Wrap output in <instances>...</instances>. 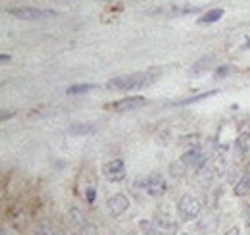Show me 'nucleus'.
<instances>
[{
    "mask_svg": "<svg viewBox=\"0 0 250 235\" xmlns=\"http://www.w3.org/2000/svg\"><path fill=\"white\" fill-rule=\"evenodd\" d=\"M160 75H162V71L158 68H152V70H146V71H135V73H127V75L114 77V79L108 81L106 87L114 89V91H133V89L152 85Z\"/></svg>",
    "mask_w": 250,
    "mask_h": 235,
    "instance_id": "1",
    "label": "nucleus"
},
{
    "mask_svg": "<svg viewBox=\"0 0 250 235\" xmlns=\"http://www.w3.org/2000/svg\"><path fill=\"white\" fill-rule=\"evenodd\" d=\"M8 14L18 18V20H25V22H37V20H48V18H56L58 14L54 10H39V8H8Z\"/></svg>",
    "mask_w": 250,
    "mask_h": 235,
    "instance_id": "2",
    "label": "nucleus"
},
{
    "mask_svg": "<svg viewBox=\"0 0 250 235\" xmlns=\"http://www.w3.org/2000/svg\"><path fill=\"white\" fill-rule=\"evenodd\" d=\"M139 187L148 197H162L166 193V189H167V183L160 174H150V176H146L145 179L139 181Z\"/></svg>",
    "mask_w": 250,
    "mask_h": 235,
    "instance_id": "3",
    "label": "nucleus"
},
{
    "mask_svg": "<svg viewBox=\"0 0 250 235\" xmlns=\"http://www.w3.org/2000/svg\"><path fill=\"white\" fill-rule=\"evenodd\" d=\"M177 208H179V214H181L185 220H194V218L200 216L202 205H200V201H198L196 197H192V195H183V197L179 199Z\"/></svg>",
    "mask_w": 250,
    "mask_h": 235,
    "instance_id": "4",
    "label": "nucleus"
},
{
    "mask_svg": "<svg viewBox=\"0 0 250 235\" xmlns=\"http://www.w3.org/2000/svg\"><path fill=\"white\" fill-rule=\"evenodd\" d=\"M102 174H104V177H106L108 181H112V183L122 181V179H125V176H127L125 162H124V160H120V158L106 162V164L102 166Z\"/></svg>",
    "mask_w": 250,
    "mask_h": 235,
    "instance_id": "5",
    "label": "nucleus"
},
{
    "mask_svg": "<svg viewBox=\"0 0 250 235\" xmlns=\"http://www.w3.org/2000/svg\"><path fill=\"white\" fill-rule=\"evenodd\" d=\"M181 160L185 162V166H188V168H192V170H200V168L206 166L208 156H206V152H204L202 148L196 147V148H190L188 152H185Z\"/></svg>",
    "mask_w": 250,
    "mask_h": 235,
    "instance_id": "6",
    "label": "nucleus"
},
{
    "mask_svg": "<svg viewBox=\"0 0 250 235\" xmlns=\"http://www.w3.org/2000/svg\"><path fill=\"white\" fill-rule=\"evenodd\" d=\"M146 102H148V100H146L145 96H127V98H122V100L110 104V108H114V110H118V112H133V110L145 106Z\"/></svg>",
    "mask_w": 250,
    "mask_h": 235,
    "instance_id": "7",
    "label": "nucleus"
},
{
    "mask_svg": "<svg viewBox=\"0 0 250 235\" xmlns=\"http://www.w3.org/2000/svg\"><path fill=\"white\" fill-rule=\"evenodd\" d=\"M127 208H129V199L125 197L124 193H118V195H114V197L108 199V212L114 218L122 216Z\"/></svg>",
    "mask_w": 250,
    "mask_h": 235,
    "instance_id": "8",
    "label": "nucleus"
},
{
    "mask_svg": "<svg viewBox=\"0 0 250 235\" xmlns=\"http://www.w3.org/2000/svg\"><path fill=\"white\" fill-rule=\"evenodd\" d=\"M249 193H250V162L247 164V168H245V174L241 176V179L235 185V195L243 197V195H249Z\"/></svg>",
    "mask_w": 250,
    "mask_h": 235,
    "instance_id": "9",
    "label": "nucleus"
},
{
    "mask_svg": "<svg viewBox=\"0 0 250 235\" xmlns=\"http://www.w3.org/2000/svg\"><path fill=\"white\" fill-rule=\"evenodd\" d=\"M96 131V127H94V123H73L69 129H67V133L69 135H91Z\"/></svg>",
    "mask_w": 250,
    "mask_h": 235,
    "instance_id": "10",
    "label": "nucleus"
},
{
    "mask_svg": "<svg viewBox=\"0 0 250 235\" xmlns=\"http://www.w3.org/2000/svg\"><path fill=\"white\" fill-rule=\"evenodd\" d=\"M98 89V85H93V83H79V85H71L67 87V94L69 96H77V94H83V93H89V91H94Z\"/></svg>",
    "mask_w": 250,
    "mask_h": 235,
    "instance_id": "11",
    "label": "nucleus"
},
{
    "mask_svg": "<svg viewBox=\"0 0 250 235\" xmlns=\"http://www.w3.org/2000/svg\"><path fill=\"white\" fill-rule=\"evenodd\" d=\"M223 16V10H219V8H216V10H210V12H206L200 20H198V24L200 25H208V24H216L219 18Z\"/></svg>",
    "mask_w": 250,
    "mask_h": 235,
    "instance_id": "12",
    "label": "nucleus"
},
{
    "mask_svg": "<svg viewBox=\"0 0 250 235\" xmlns=\"http://www.w3.org/2000/svg\"><path fill=\"white\" fill-rule=\"evenodd\" d=\"M139 230L143 232V235H162L160 230H158L156 222H152V220H141L139 222Z\"/></svg>",
    "mask_w": 250,
    "mask_h": 235,
    "instance_id": "13",
    "label": "nucleus"
},
{
    "mask_svg": "<svg viewBox=\"0 0 250 235\" xmlns=\"http://www.w3.org/2000/svg\"><path fill=\"white\" fill-rule=\"evenodd\" d=\"M69 222L75 226V228H85V216L79 208H71L69 210Z\"/></svg>",
    "mask_w": 250,
    "mask_h": 235,
    "instance_id": "14",
    "label": "nucleus"
},
{
    "mask_svg": "<svg viewBox=\"0 0 250 235\" xmlns=\"http://www.w3.org/2000/svg\"><path fill=\"white\" fill-rule=\"evenodd\" d=\"M219 91H208V93H202V94H196V96H190L187 100H181L179 104H192V102H198V100H202V98H208V96H214V94H218Z\"/></svg>",
    "mask_w": 250,
    "mask_h": 235,
    "instance_id": "15",
    "label": "nucleus"
},
{
    "mask_svg": "<svg viewBox=\"0 0 250 235\" xmlns=\"http://www.w3.org/2000/svg\"><path fill=\"white\" fill-rule=\"evenodd\" d=\"M212 60H214V56H206V58H204V60H200V62H196V64H194V68H192V70H190L188 73H190V75H198L200 71H204V70L208 68V66H204V64H208V62H212Z\"/></svg>",
    "mask_w": 250,
    "mask_h": 235,
    "instance_id": "16",
    "label": "nucleus"
},
{
    "mask_svg": "<svg viewBox=\"0 0 250 235\" xmlns=\"http://www.w3.org/2000/svg\"><path fill=\"white\" fill-rule=\"evenodd\" d=\"M237 71H239V68H235V66H219L216 70V77H227V75L237 73Z\"/></svg>",
    "mask_w": 250,
    "mask_h": 235,
    "instance_id": "17",
    "label": "nucleus"
},
{
    "mask_svg": "<svg viewBox=\"0 0 250 235\" xmlns=\"http://www.w3.org/2000/svg\"><path fill=\"white\" fill-rule=\"evenodd\" d=\"M81 235H98V228L93 224H87L85 228H81Z\"/></svg>",
    "mask_w": 250,
    "mask_h": 235,
    "instance_id": "18",
    "label": "nucleus"
},
{
    "mask_svg": "<svg viewBox=\"0 0 250 235\" xmlns=\"http://www.w3.org/2000/svg\"><path fill=\"white\" fill-rule=\"evenodd\" d=\"M85 197H87V203H89V205H93L94 197H96V193H94V187H87V191H85Z\"/></svg>",
    "mask_w": 250,
    "mask_h": 235,
    "instance_id": "19",
    "label": "nucleus"
},
{
    "mask_svg": "<svg viewBox=\"0 0 250 235\" xmlns=\"http://www.w3.org/2000/svg\"><path fill=\"white\" fill-rule=\"evenodd\" d=\"M225 235H241V230H239L237 226H233V228H229V230L225 232Z\"/></svg>",
    "mask_w": 250,
    "mask_h": 235,
    "instance_id": "20",
    "label": "nucleus"
},
{
    "mask_svg": "<svg viewBox=\"0 0 250 235\" xmlns=\"http://www.w3.org/2000/svg\"><path fill=\"white\" fill-rule=\"evenodd\" d=\"M243 133H245V135H249V137H250V119L247 121V123H245V129H243Z\"/></svg>",
    "mask_w": 250,
    "mask_h": 235,
    "instance_id": "21",
    "label": "nucleus"
},
{
    "mask_svg": "<svg viewBox=\"0 0 250 235\" xmlns=\"http://www.w3.org/2000/svg\"><path fill=\"white\" fill-rule=\"evenodd\" d=\"M50 235H63V232H60V230H52V232H48Z\"/></svg>",
    "mask_w": 250,
    "mask_h": 235,
    "instance_id": "22",
    "label": "nucleus"
},
{
    "mask_svg": "<svg viewBox=\"0 0 250 235\" xmlns=\"http://www.w3.org/2000/svg\"><path fill=\"white\" fill-rule=\"evenodd\" d=\"M0 60H2V62H10V56H8V54H2V58Z\"/></svg>",
    "mask_w": 250,
    "mask_h": 235,
    "instance_id": "23",
    "label": "nucleus"
},
{
    "mask_svg": "<svg viewBox=\"0 0 250 235\" xmlns=\"http://www.w3.org/2000/svg\"><path fill=\"white\" fill-rule=\"evenodd\" d=\"M35 235H50V234H48V232H44V230H42V232H37V234H35Z\"/></svg>",
    "mask_w": 250,
    "mask_h": 235,
    "instance_id": "24",
    "label": "nucleus"
},
{
    "mask_svg": "<svg viewBox=\"0 0 250 235\" xmlns=\"http://www.w3.org/2000/svg\"><path fill=\"white\" fill-rule=\"evenodd\" d=\"M243 48H250V37H249V41L245 43V47H243Z\"/></svg>",
    "mask_w": 250,
    "mask_h": 235,
    "instance_id": "25",
    "label": "nucleus"
},
{
    "mask_svg": "<svg viewBox=\"0 0 250 235\" xmlns=\"http://www.w3.org/2000/svg\"><path fill=\"white\" fill-rule=\"evenodd\" d=\"M2 235H8V232H6V230H2Z\"/></svg>",
    "mask_w": 250,
    "mask_h": 235,
    "instance_id": "26",
    "label": "nucleus"
},
{
    "mask_svg": "<svg viewBox=\"0 0 250 235\" xmlns=\"http://www.w3.org/2000/svg\"><path fill=\"white\" fill-rule=\"evenodd\" d=\"M181 235H188V234H181Z\"/></svg>",
    "mask_w": 250,
    "mask_h": 235,
    "instance_id": "27",
    "label": "nucleus"
}]
</instances>
